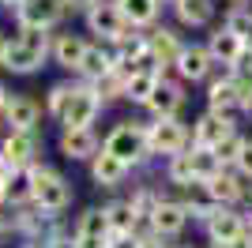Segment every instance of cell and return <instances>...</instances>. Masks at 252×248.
Returning a JSON list of instances; mask_svg holds the SVG:
<instances>
[{
	"label": "cell",
	"mask_w": 252,
	"mask_h": 248,
	"mask_svg": "<svg viewBox=\"0 0 252 248\" xmlns=\"http://www.w3.org/2000/svg\"><path fill=\"white\" fill-rule=\"evenodd\" d=\"M158 75H162V72H147V68L132 72V75L125 79V102H132V105H147V98H151V91H155Z\"/></svg>",
	"instance_id": "cell-27"
},
{
	"label": "cell",
	"mask_w": 252,
	"mask_h": 248,
	"mask_svg": "<svg viewBox=\"0 0 252 248\" xmlns=\"http://www.w3.org/2000/svg\"><path fill=\"white\" fill-rule=\"evenodd\" d=\"M0 4H4V8H15V4H19V0H0Z\"/></svg>",
	"instance_id": "cell-38"
},
{
	"label": "cell",
	"mask_w": 252,
	"mask_h": 248,
	"mask_svg": "<svg viewBox=\"0 0 252 248\" xmlns=\"http://www.w3.org/2000/svg\"><path fill=\"white\" fill-rule=\"evenodd\" d=\"M87 49V38L83 34H72V31H61L49 38V57L53 64H61L64 72H75V64H79V57H83Z\"/></svg>",
	"instance_id": "cell-22"
},
{
	"label": "cell",
	"mask_w": 252,
	"mask_h": 248,
	"mask_svg": "<svg viewBox=\"0 0 252 248\" xmlns=\"http://www.w3.org/2000/svg\"><path fill=\"white\" fill-rule=\"evenodd\" d=\"M8 98H11V91L4 87V83H0V113H4V105H8Z\"/></svg>",
	"instance_id": "cell-34"
},
{
	"label": "cell",
	"mask_w": 252,
	"mask_h": 248,
	"mask_svg": "<svg viewBox=\"0 0 252 248\" xmlns=\"http://www.w3.org/2000/svg\"><path fill=\"white\" fill-rule=\"evenodd\" d=\"M83 19H87V31L94 34L98 41H105V45H117L128 31H136V27L125 19V11L117 8V0H98L94 8L83 11Z\"/></svg>",
	"instance_id": "cell-5"
},
{
	"label": "cell",
	"mask_w": 252,
	"mask_h": 248,
	"mask_svg": "<svg viewBox=\"0 0 252 248\" xmlns=\"http://www.w3.org/2000/svg\"><path fill=\"white\" fill-rule=\"evenodd\" d=\"M189 162H192V173H196V181H211V177L222 169L219 155H215L211 147H196V143L189 147Z\"/></svg>",
	"instance_id": "cell-29"
},
{
	"label": "cell",
	"mask_w": 252,
	"mask_h": 248,
	"mask_svg": "<svg viewBox=\"0 0 252 248\" xmlns=\"http://www.w3.org/2000/svg\"><path fill=\"white\" fill-rule=\"evenodd\" d=\"M185 87H189V83H181L177 75H166V72H162L143 109H147L151 117H181V109H185V102H189Z\"/></svg>",
	"instance_id": "cell-7"
},
{
	"label": "cell",
	"mask_w": 252,
	"mask_h": 248,
	"mask_svg": "<svg viewBox=\"0 0 252 248\" xmlns=\"http://www.w3.org/2000/svg\"><path fill=\"white\" fill-rule=\"evenodd\" d=\"M215 68H219V64L211 61L207 45H200V41H192V45H189V41H185L169 72L177 75L181 83H189V87H200V83H207V79H211V72H215Z\"/></svg>",
	"instance_id": "cell-6"
},
{
	"label": "cell",
	"mask_w": 252,
	"mask_h": 248,
	"mask_svg": "<svg viewBox=\"0 0 252 248\" xmlns=\"http://www.w3.org/2000/svg\"><path fill=\"white\" fill-rule=\"evenodd\" d=\"M31 165H11L8 173H4V196H8L11 207H23V203H31Z\"/></svg>",
	"instance_id": "cell-24"
},
{
	"label": "cell",
	"mask_w": 252,
	"mask_h": 248,
	"mask_svg": "<svg viewBox=\"0 0 252 248\" xmlns=\"http://www.w3.org/2000/svg\"><path fill=\"white\" fill-rule=\"evenodd\" d=\"M75 241L79 248H109V218L105 207H87L83 215L75 218Z\"/></svg>",
	"instance_id": "cell-16"
},
{
	"label": "cell",
	"mask_w": 252,
	"mask_h": 248,
	"mask_svg": "<svg viewBox=\"0 0 252 248\" xmlns=\"http://www.w3.org/2000/svg\"><path fill=\"white\" fill-rule=\"evenodd\" d=\"M4 203H8V196H4V181H0V207H4Z\"/></svg>",
	"instance_id": "cell-37"
},
{
	"label": "cell",
	"mask_w": 252,
	"mask_h": 248,
	"mask_svg": "<svg viewBox=\"0 0 252 248\" xmlns=\"http://www.w3.org/2000/svg\"><path fill=\"white\" fill-rule=\"evenodd\" d=\"M75 87H79V83H72V79H61V83H53V87H49V94H45V117H49V121H61V117H64V109H68V102H72Z\"/></svg>",
	"instance_id": "cell-28"
},
{
	"label": "cell",
	"mask_w": 252,
	"mask_h": 248,
	"mask_svg": "<svg viewBox=\"0 0 252 248\" xmlns=\"http://www.w3.org/2000/svg\"><path fill=\"white\" fill-rule=\"evenodd\" d=\"M8 41H11V38H8L4 31H0V64H4V53H8Z\"/></svg>",
	"instance_id": "cell-35"
},
{
	"label": "cell",
	"mask_w": 252,
	"mask_h": 248,
	"mask_svg": "<svg viewBox=\"0 0 252 248\" xmlns=\"http://www.w3.org/2000/svg\"><path fill=\"white\" fill-rule=\"evenodd\" d=\"M113 72V49L105 45V41H87L83 57H79V64H75V75L79 79H98V75Z\"/></svg>",
	"instance_id": "cell-23"
},
{
	"label": "cell",
	"mask_w": 252,
	"mask_h": 248,
	"mask_svg": "<svg viewBox=\"0 0 252 248\" xmlns=\"http://www.w3.org/2000/svg\"><path fill=\"white\" fill-rule=\"evenodd\" d=\"M8 169H11V165H8V158L0 155V181H4V173H8Z\"/></svg>",
	"instance_id": "cell-36"
},
{
	"label": "cell",
	"mask_w": 252,
	"mask_h": 248,
	"mask_svg": "<svg viewBox=\"0 0 252 248\" xmlns=\"http://www.w3.org/2000/svg\"><path fill=\"white\" fill-rule=\"evenodd\" d=\"M105 218H109V237L113 233H136V207H132V199H109L105 203Z\"/></svg>",
	"instance_id": "cell-26"
},
{
	"label": "cell",
	"mask_w": 252,
	"mask_h": 248,
	"mask_svg": "<svg viewBox=\"0 0 252 248\" xmlns=\"http://www.w3.org/2000/svg\"><path fill=\"white\" fill-rule=\"evenodd\" d=\"M203 233H207L211 245H230L237 241L241 233H249V222H245V211L241 207H215L207 218H203Z\"/></svg>",
	"instance_id": "cell-10"
},
{
	"label": "cell",
	"mask_w": 252,
	"mask_h": 248,
	"mask_svg": "<svg viewBox=\"0 0 252 248\" xmlns=\"http://www.w3.org/2000/svg\"><path fill=\"white\" fill-rule=\"evenodd\" d=\"M189 222H192V218H189V211H185V203H181L177 196H158L155 211H151V233L177 241Z\"/></svg>",
	"instance_id": "cell-12"
},
{
	"label": "cell",
	"mask_w": 252,
	"mask_h": 248,
	"mask_svg": "<svg viewBox=\"0 0 252 248\" xmlns=\"http://www.w3.org/2000/svg\"><path fill=\"white\" fill-rule=\"evenodd\" d=\"M117 8L125 11V19L139 31H147L158 23V11H162V0H117Z\"/></svg>",
	"instance_id": "cell-25"
},
{
	"label": "cell",
	"mask_w": 252,
	"mask_h": 248,
	"mask_svg": "<svg viewBox=\"0 0 252 248\" xmlns=\"http://www.w3.org/2000/svg\"><path fill=\"white\" fill-rule=\"evenodd\" d=\"M49 31H38V27H19L15 38L8 41V53H4V72L8 75H38L49 61Z\"/></svg>",
	"instance_id": "cell-1"
},
{
	"label": "cell",
	"mask_w": 252,
	"mask_h": 248,
	"mask_svg": "<svg viewBox=\"0 0 252 248\" xmlns=\"http://www.w3.org/2000/svg\"><path fill=\"white\" fill-rule=\"evenodd\" d=\"M87 165H91V181H94L98 188H105V192L121 188V185L128 181V177H132V165H128V162H121L117 155H109L105 147H102V151H98V155L91 158Z\"/></svg>",
	"instance_id": "cell-18"
},
{
	"label": "cell",
	"mask_w": 252,
	"mask_h": 248,
	"mask_svg": "<svg viewBox=\"0 0 252 248\" xmlns=\"http://www.w3.org/2000/svg\"><path fill=\"white\" fill-rule=\"evenodd\" d=\"M207 53H211V61L215 64H222V68H233V64L241 61V53H245V41L237 38V34L230 31V27H211V34H207Z\"/></svg>",
	"instance_id": "cell-19"
},
{
	"label": "cell",
	"mask_w": 252,
	"mask_h": 248,
	"mask_svg": "<svg viewBox=\"0 0 252 248\" xmlns=\"http://www.w3.org/2000/svg\"><path fill=\"white\" fill-rule=\"evenodd\" d=\"M147 147H151V158H169V155H181L192 147V132L181 117H151L147 124Z\"/></svg>",
	"instance_id": "cell-4"
},
{
	"label": "cell",
	"mask_w": 252,
	"mask_h": 248,
	"mask_svg": "<svg viewBox=\"0 0 252 248\" xmlns=\"http://www.w3.org/2000/svg\"><path fill=\"white\" fill-rule=\"evenodd\" d=\"M4 128H27V132H38L42 128V102L31 98V94H11L4 113H0Z\"/></svg>",
	"instance_id": "cell-15"
},
{
	"label": "cell",
	"mask_w": 252,
	"mask_h": 248,
	"mask_svg": "<svg viewBox=\"0 0 252 248\" xmlns=\"http://www.w3.org/2000/svg\"><path fill=\"white\" fill-rule=\"evenodd\" d=\"M125 79H128V75H121V72L113 68V72H105V75H98V79H91V87H94L98 98L109 105V102H125Z\"/></svg>",
	"instance_id": "cell-30"
},
{
	"label": "cell",
	"mask_w": 252,
	"mask_h": 248,
	"mask_svg": "<svg viewBox=\"0 0 252 248\" xmlns=\"http://www.w3.org/2000/svg\"><path fill=\"white\" fill-rule=\"evenodd\" d=\"M166 181L173 188H185L196 181V173H192V162H189V151H181V155H169L166 158Z\"/></svg>",
	"instance_id": "cell-31"
},
{
	"label": "cell",
	"mask_w": 252,
	"mask_h": 248,
	"mask_svg": "<svg viewBox=\"0 0 252 248\" xmlns=\"http://www.w3.org/2000/svg\"><path fill=\"white\" fill-rule=\"evenodd\" d=\"M11 15H15V31H19V27L53 31V27L68 15V8H64V0H19V4L11 8Z\"/></svg>",
	"instance_id": "cell-8"
},
{
	"label": "cell",
	"mask_w": 252,
	"mask_h": 248,
	"mask_svg": "<svg viewBox=\"0 0 252 248\" xmlns=\"http://www.w3.org/2000/svg\"><path fill=\"white\" fill-rule=\"evenodd\" d=\"M31 203H38L42 211H49V215L61 218L68 207H72V185H68V177L61 173V169H53V165H45L42 158L31 165Z\"/></svg>",
	"instance_id": "cell-2"
},
{
	"label": "cell",
	"mask_w": 252,
	"mask_h": 248,
	"mask_svg": "<svg viewBox=\"0 0 252 248\" xmlns=\"http://www.w3.org/2000/svg\"><path fill=\"white\" fill-rule=\"evenodd\" d=\"M147 124L151 121H121L113 132L102 139V147L109 155H117L121 162H128L132 169L143 162H151V147H147Z\"/></svg>",
	"instance_id": "cell-3"
},
{
	"label": "cell",
	"mask_w": 252,
	"mask_h": 248,
	"mask_svg": "<svg viewBox=\"0 0 252 248\" xmlns=\"http://www.w3.org/2000/svg\"><path fill=\"white\" fill-rule=\"evenodd\" d=\"M230 4H249V0H230Z\"/></svg>",
	"instance_id": "cell-39"
},
{
	"label": "cell",
	"mask_w": 252,
	"mask_h": 248,
	"mask_svg": "<svg viewBox=\"0 0 252 248\" xmlns=\"http://www.w3.org/2000/svg\"><path fill=\"white\" fill-rule=\"evenodd\" d=\"M105 109V102L98 98V91L91 87L87 79H79V87H75L72 102H68V109H64V117L57 124L61 128H87V124H94L98 113Z\"/></svg>",
	"instance_id": "cell-9"
},
{
	"label": "cell",
	"mask_w": 252,
	"mask_h": 248,
	"mask_svg": "<svg viewBox=\"0 0 252 248\" xmlns=\"http://www.w3.org/2000/svg\"><path fill=\"white\" fill-rule=\"evenodd\" d=\"M245 139H249V135H245L241 128H233V132H226L219 143L211 147V151L219 155V162H222V165H233V162H237V155H241V147H245Z\"/></svg>",
	"instance_id": "cell-32"
},
{
	"label": "cell",
	"mask_w": 252,
	"mask_h": 248,
	"mask_svg": "<svg viewBox=\"0 0 252 248\" xmlns=\"http://www.w3.org/2000/svg\"><path fill=\"white\" fill-rule=\"evenodd\" d=\"M169 8H173L177 27H185V31H203V27H211L215 15H219V4H215V0H169Z\"/></svg>",
	"instance_id": "cell-20"
},
{
	"label": "cell",
	"mask_w": 252,
	"mask_h": 248,
	"mask_svg": "<svg viewBox=\"0 0 252 248\" xmlns=\"http://www.w3.org/2000/svg\"><path fill=\"white\" fill-rule=\"evenodd\" d=\"M57 151H61V158H68V162H91V158L102 151V135L94 132V124H87V128H61Z\"/></svg>",
	"instance_id": "cell-13"
},
{
	"label": "cell",
	"mask_w": 252,
	"mask_h": 248,
	"mask_svg": "<svg viewBox=\"0 0 252 248\" xmlns=\"http://www.w3.org/2000/svg\"><path fill=\"white\" fill-rule=\"evenodd\" d=\"M203 185H207L211 199L222 203V207H241V203H249V177H241L233 165H222L219 173L211 177V181H203Z\"/></svg>",
	"instance_id": "cell-14"
},
{
	"label": "cell",
	"mask_w": 252,
	"mask_h": 248,
	"mask_svg": "<svg viewBox=\"0 0 252 248\" xmlns=\"http://www.w3.org/2000/svg\"><path fill=\"white\" fill-rule=\"evenodd\" d=\"M147 49H151V57H155L162 68H173V61H177V53H181V45H185V38H181L173 27H147Z\"/></svg>",
	"instance_id": "cell-21"
},
{
	"label": "cell",
	"mask_w": 252,
	"mask_h": 248,
	"mask_svg": "<svg viewBox=\"0 0 252 248\" xmlns=\"http://www.w3.org/2000/svg\"><path fill=\"white\" fill-rule=\"evenodd\" d=\"M237 128V117H230V113H219V109H203L196 121H192V143L196 147H215L222 139L226 132H233Z\"/></svg>",
	"instance_id": "cell-17"
},
{
	"label": "cell",
	"mask_w": 252,
	"mask_h": 248,
	"mask_svg": "<svg viewBox=\"0 0 252 248\" xmlns=\"http://www.w3.org/2000/svg\"><path fill=\"white\" fill-rule=\"evenodd\" d=\"M0 128H4V124H0Z\"/></svg>",
	"instance_id": "cell-40"
},
{
	"label": "cell",
	"mask_w": 252,
	"mask_h": 248,
	"mask_svg": "<svg viewBox=\"0 0 252 248\" xmlns=\"http://www.w3.org/2000/svg\"><path fill=\"white\" fill-rule=\"evenodd\" d=\"M0 155L8 158V165H34L42 155V135L27 132V128H4L0 132Z\"/></svg>",
	"instance_id": "cell-11"
},
{
	"label": "cell",
	"mask_w": 252,
	"mask_h": 248,
	"mask_svg": "<svg viewBox=\"0 0 252 248\" xmlns=\"http://www.w3.org/2000/svg\"><path fill=\"white\" fill-rule=\"evenodd\" d=\"M233 169L252 181V139H245V147H241V155H237V162H233Z\"/></svg>",
	"instance_id": "cell-33"
},
{
	"label": "cell",
	"mask_w": 252,
	"mask_h": 248,
	"mask_svg": "<svg viewBox=\"0 0 252 248\" xmlns=\"http://www.w3.org/2000/svg\"><path fill=\"white\" fill-rule=\"evenodd\" d=\"M215 248H219V245H215Z\"/></svg>",
	"instance_id": "cell-41"
}]
</instances>
